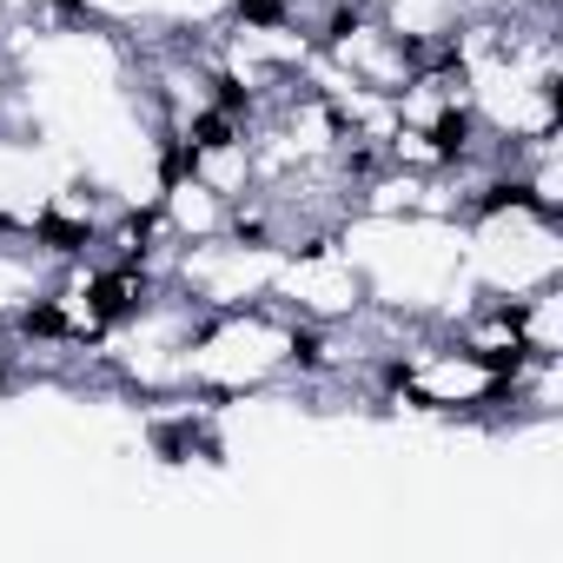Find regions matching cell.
Masks as SVG:
<instances>
[{"mask_svg": "<svg viewBox=\"0 0 563 563\" xmlns=\"http://www.w3.org/2000/svg\"><path fill=\"white\" fill-rule=\"evenodd\" d=\"M146 299H153V278H146L140 258H120V265L93 272L87 286H80V306H87V325H93V332H120V325H133V319L146 312Z\"/></svg>", "mask_w": 563, "mask_h": 563, "instance_id": "obj_1", "label": "cell"}, {"mask_svg": "<svg viewBox=\"0 0 563 563\" xmlns=\"http://www.w3.org/2000/svg\"><path fill=\"white\" fill-rule=\"evenodd\" d=\"M471 212H477V219H490V212H530V219H543V225H556V219H563V212H556V199H550L537 179H517V173H510V179H490V186L477 192V206H471Z\"/></svg>", "mask_w": 563, "mask_h": 563, "instance_id": "obj_2", "label": "cell"}, {"mask_svg": "<svg viewBox=\"0 0 563 563\" xmlns=\"http://www.w3.org/2000/svg\"><path fill=\"white\" fill-rule=\"evenodd\" d=\"M424 146H431V159H464L471 146H477V113L464 107V100H444L438 113H431V126H424Z\"/></svg>", "mask_w": 563, "mask_h": 563, "instance_id": "obj_3", "label": "cell"}, {"mask_svg": "<svg viewBox=\"0 0 563 563\" xmlns=\"http://www.w3.org/2000/svg\"><path fill=\"white\" fill-rule=\"evenodd\" d=\"M27 232H34V245L54 252V258H87V252L100 245V225H93V219H67V212H41Z\"/></svg>", "mask_w": 563, "mask_h": 563, "instance_id": "obj_4", "label": "cell"}, {"mask_svg": "<svg viewBox=\"0 0 563 563\" xmlns=\"http://www.w3.org/2000/svg\"><path fill=\"white\" fill-rule=\"evenodd\" d=\"M179 140H186L199 159H212V153H232V146H239V120L219 113V107H199V113L179 126Z\"/></svg>", "mask_w": 563, "mask_h": 563, "instance_id": "obj_5", "label": "cell"}, {"mask_svg": "<svg viewBox=\"0 0 563 563\" xmlns=\"http://www.w3.org/2000/svg\"><path fill=\"white\" fill-rule=\"evenodd\" d=\"M21 339H41V345H60V339H74V319H67V306H60V299H34V306L21 312Z\"/></svg>", "mask_w": 563, "mask_h": 563, "instance_id": "obj_6", "label": "cell"}, {"mask_svg": "<svg viewBox=\"0 0 563 563\" xmlns=\"http://www.w3.org/2000/svg\"><path fill=\"white\" fill-rule=\"evenodd\" d=\"M232 21L245 34H286L292 27V0H232Z\"/></svg>", "mask_w": 563, "mask_h": 563, "instance_id": "obj_7", "label": "cell"}, {"mask_svg": "<svg viewBox=\"0 0 563 563\" xmlns=\"http://www.w3.org/2000/svg\"><path fill=\"white\" fill-rule=\"evenodd\" d=\"M199 166H206V159H199L179 133H166V140H159V192H179L186 179H199Z\"/></svg>", "mask_w": 563, "mask_h": 563, "instance_id": "obj_8", "label": "cell"}, {"mask_svg": "<svg viewBox=\"0 0 563 563\" xmlns=\"http://www.w3.org/2000/svg\"><path fill=\"white\" fill-rule=\"evenodd\" d=\"M146 438H153V457H159V464H186L192 444H199V424H192V418H173V424H153Z\"/></svg>", "mask_w": 563, "mask_h": 563, "instance_id": "obj_9", "label": "cell"}, {"mask_svg": "<svg viewBox=\"0 0 563 563\" xmlns=\"http://www.w3.org/2000/svg\"><path fill=\"white\" fill-rule=\"evenodd\" d=\"M206 87H212V107H219V113H232V120H252V107H258V93H252V87H245L239 74H212Z\"/></svg>", "mask_w": 563, "mask_h": 563, "instance_id": "obj_10", "label": "cell"}, {"mask_svg": "<svg viewBox=\"0 0 563 563\" xmlns=\"http://www.w3.org/2000/svg\"><path fill=\"white\" fill-rule=\"evenodd\" d=\"M286 358H292L299 372H325V365H332V345H325L319 325H299V332L286 339Z\"/></svg>", "mask_w": 563, "mask_h": 563, "instance_id": "obj_11", "label": "cell"}, {"mask_svg": "<svg viewBox=\"0 0 563 563\" xmlns=\"http://www.w3.org/2000/svg\"><path fill=\"white\" fill-rule=\"evenodd\" d=\"M352 34H365V8H358V0H339V8L325 14V27H319V41L325 47H345Z\"/></svg>", "mask_w": 563, "mask_h": 563, "instance_id": "obj_12", "label": "cell"}, {"mask_svg": "<svg viewBox=\"0 0 563 563\" xmlns=\"http://www.w3.org/2000/svg\"><path fill=\"white\" fill-rule=\"evenodd\" d=\"M153 232H159V206H140V212H126V219H120V239H126V258H146V245H153Z\"/></svg>", "mask_w": 563, "mask_h": 563, "instance_id": "obj_13", "label": "cell"}, {"mask_svg": "<svg viewBox=\"0 0 563 563\" xmlns=\"http://www.w3.org/2000/svg\"><path fill=\"white\" fill-rule=\"evenodd\" d=\"M232 239L258 252V245H272V225H265V219H239V225H232Z\"/></svg>", "mask_w": 563, "mask_h": 563, "instance_id": "obj_14", "label": "cell"}, {"mask_svg": "<svg viewBox=\"0 0 563 563\" xmlns=\"http://www.w3.org/2000/svg\"><path fill=\"white\" fill-rule=\"evenodd\" d=\"M54 14H60V21H74V27H87V21H93L87 0H54Z\"/></svg>", "mask_w": 563, "mask_h": 563, "instance_id": "obj_15", "label": "cell"}, {"mask_svg": "<svg viewBox=\"0 0 563 563\" xmlns=\"http://www.w3.org/2000/svg\"><path fill=\"white\" fill-rule=\"evenodd\" d=\"M0 391H8V372H0Z\"/></svg>", "mask_w": 563, "mask_h": 563, "instance_id": "obj_16", "label": "cell"}]
</instances>
